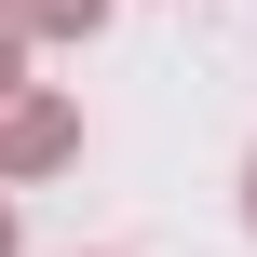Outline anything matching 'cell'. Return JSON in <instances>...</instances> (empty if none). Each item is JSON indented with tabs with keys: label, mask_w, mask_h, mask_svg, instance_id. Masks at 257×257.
<instances>
[{
	"label": "cell",
	"mask_w": 257,
	"mask_h": 257,
	"mask_svg": "<svg viewBox=\"0 0 257 257\" xmlns=\"http://www.w3.org/2000/svg\"><path fill=\"white\" fill-rule=\"evenodd\" d=\"M68 136H81V122H68L54 95H0V176H41V163H68Z\"/></svg>",
	"instance_id": "1"
},
{
	"label": "cell",
	"mask_w": 257,
	"mask_h": 257,
	"mask_svg": "<svg viewBox=\"0 0 257 257\" xmlns=\"http://www.w3.org/2000/svg\"><path fill=\"white\" fill-rule=\"evenodd\" d=\"M0 14H14V27H54V41H81V27L108 14V0H0Z\"/></svg>",
	"instance_id": "2"
},
{
	"label": "cell",
	"mask_w": 257,
	"mask_h": 257,
	"mask_svg": "<svg viewBox=\"0 0 257 257\" xmlns=\"http://www.w3.org/2000/svg\"><path fill=\"white\" fill-rule=\"evenodd\" d=\"M14 54H27V27H14V14H0V95H14Z\"/></svg>",
	"instance_id": "3"
},
{
	"label": "cell",
	"mask_w": 257,
	"mask_h": 257,
	"mask_svg": "<svg viewBox=\"0 0 257 257\" xmlns=\"http://www.w3.org/2000/svg\"><path fill=\"white\" fill-rule=\"evenodd\" d=\"M0 257H14V203H0Z\"/></svg>",
	"instance_id": "4"
},
{
	"label": "cell",
	"mask_w": 257,
	"mask_h": 257,
	"mask_svg": "<svg viewBox=\"0 0 257 257\" xmlns=\"http://www.w3.org/2000/svg\"><path fill=\"white\" fill-rule=\"evenodd\" d=\"M244 217H257V163H244Z\"/></svg>",
	"instance_id": "5"
}]
</instances>
